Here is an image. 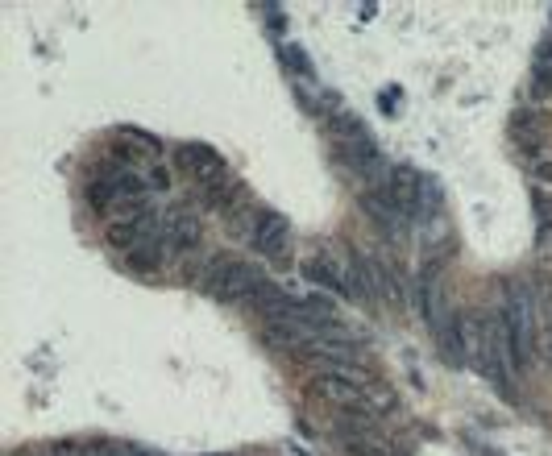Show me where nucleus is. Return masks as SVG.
I'll use <instances>...</instances> for the list:
<instances>
[{"mask_svg":"<svg viewBox=\"0 0 552 456\" xmlns=\"http://www.w3.org/2000/svg\"><path fill=\"white\" fill-rule=\"evenodd\" d=\"M540 179H544V183H552V162H544V166H540Z\"/></svg>","mask_w":552,"mask_h":456,"instance_id":"obj_10","label":"nucleus"},{"mask_svg":"<svg viewBox=\"0 0 552 456\" xmlns=\"http://www.w3.org/2000/svg\"><path fill=\"white\" fill-rule=\"evenodd\" d=\"M536 199V237H540V249L552 253V191H532Z\"/></svg>","mask_w":552,"mask_h":456,"instance_id":"obj_8","label":"nucleus"},{"mask_svg":"<svg viewBox=\"0 0 552 456\" xmlns=\"http://www.w3.org/2000/svg\"><path fill=\"white\" fill-rule=\"evenodd\" d=\"M133 278H154L162 266H167L171 262V249L167 245H162V237H154V241H146L142 249H133V253H121V258H117Z\"/></svg>","mask_w":552,"mask_h":456,"instance_id":"obj_7","label":"nucleus"},{"mask_svg":"<svg viewBox=\"0 0 552 456\" xmlns=\"http://www.w3.org/2000/svg\"><path fill=\"white\" fill-rule=\"evenodd\" d=\"M175 166L183 170V175L196 179L200 191H208V187L229 179L225 158H220L216 150H208V146H200V141H183V146H175Z\"/></svg>","mask_w":552,"mask_h":456,"instance_id":"obj_4","label":"nucleus"},{"mask_svg":"<svg viewBox=\"0 0 552 456\" xmlns=\"http://www.w3.org/2000/svg\"><path fill=\"white\" fill-rule=\"evenodd\" d=\"M299 270L308 274V278L316 282V287H328V291H337V295H349V262H341L328 245L312 249L308 258H303Z\"/></svg>","mask_w":552,"mask_h":456,"instance_id":"obj_6","label":"nucleus"},{"mask_svg":"<svg viewBox=\"0 0 552 456\" xmlns=\"http://www.w3.org/2000/svg\"><path fill=\"white\" fill-rule=\"evenodd\" d=\"M250 241H254V249L258 253H266V258H287L291 253V224H287V216H279V212H270V208H258V220L250 224Z\"/></svg>","mask_w":552,"mask_h":456,"instance_id":"obj_5","label":"nucleus"},{"mask_svg":"<svg viewBox=\"0 0 552 456\" xmlns=\"http://www.w3.org/2000/svg\"><path fill=\"white\" fill-rule=\"evenodd\" d=\"M200 287H204L212 299H220V303H229V307H250V311H254V303H258V299L266 295V287H270V278H266L258 266L233 258V253H220V258H208V262H204Z\"/></svg>","mask_w":552,"mask_h":456,"instance_id":"obj_1","label":"nucleus"},{"mask_svg":"<svg viewBox=\"0 0 552 456\" xmlns=\"http://www.w3.org/2000/svg\"><path fill=\"white\" fill-rule=\"evenodd\" d=\"M150 191V179L142 175V166H129V162H108L104 170H92L88 183H84V199L96 212H113V208H142V195Z\"/></svg>","mask_w":552,"mask_h":456,"instance_id":"obj_2","label":"nucleus"},{"mask_svg":"<svg viewBox=\"0 0 552 456\" xmlns=\"http://www.w3.org/2000/svg\"><path fill=\"white\" fill-rule=\"evenodd\" d=\"M499 320H503V332H507L511 365L515 369L532 365L536 361V349H540V340H536V299H532V291L523 287V282H507Z\"/></svg>","mask_w":552,"mask_h":456,"instance_id":"obj_3","label":"nucleus"},{"mask_svg":"<svg viewBox=\"0 0 552 456\" xmlns=\"http://www.w3.org/2000/svg\"><path fill=\"white\" fill-rule=\"evenodd\" d=\"M532 79H536V88H552V38H544L540 50H536V59H532Z\"/></svg>","mask_w":552,"mask_h":456,"instance_id":"obj_9","label":"nucleus"}]
</instances>
